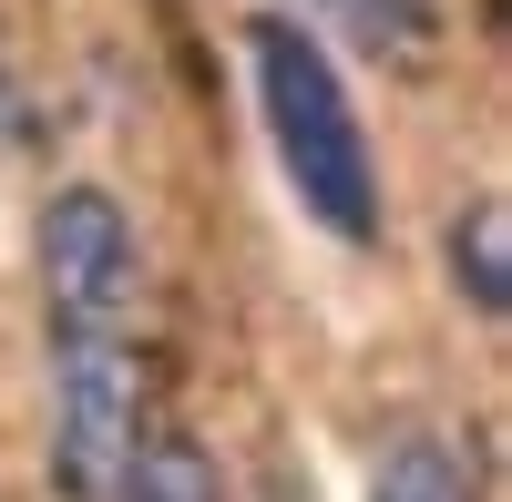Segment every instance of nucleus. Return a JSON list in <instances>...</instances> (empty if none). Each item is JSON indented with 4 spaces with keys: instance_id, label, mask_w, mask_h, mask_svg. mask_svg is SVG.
Listing matches in <instances>:
<instances>
[{
    "instance_id": "4",
    "label": "nucleus",
    "mask_w": 512,
    "mask_h": 502,
    "mask_svg": "<svg viewBox=\"0 0 512 502\" xmlns=\"http://www.w3.org/2000/svg\"><path fill=\"white\" fill-rule=\"evenodd\" d=\"M103 502H226V472H216V451L185 441V431H154L123 451V472Z\"/></svg>"
},
{
    "instance_id": "7",
    "label": "nucleus",
    "mask_w": 512,
    "mask_h": 502,
    "mask_svg": "<svg viewBox=\"0 0 512 502\" xmlns=\"http://www.w3.org/2000/svg\"><path fill=\"white\" fill-rule=\"evenodd\" d=\"M318 11H338V21H349L359 41H369V52H390V41H410V0H318Z\"/></svg>"
},
{
    "instance_id": "1",
    "label": "nucleus",
    "mask_w": 512,
    "mask_h": 502,
    "mask_svg": "<svg viewBox=\"0 0 512 502\" xmlns=\"http://www.w3.org/2000/svg\"><path fill=\"white\" fill-rule=\"evenodd\" d=\"M246 62H256V103H267V134H277V164H287L297 205L328 236L369 246L379 236V164H369V134L349 113L338 62L318 52V31L287 21V11H256L246 21Z\"/></svg>"
},
{
    "instance_id": "6",
    "label": "nucleus",
    "mask_w": 512,
    "mask_h": 502,
    "mask_svg": "<svg viewBox=\"0 0 512 502\" xmlns=\"http://www.w3.org/2000/svg\"><path fill=\"white\" fill-rule=\"evenodd\" d=\"M369 502H482L472 472H461V451L431 441V431H410L379 451V472H369Z\"/></svg>"
},
{
    "instance_id": "3",
    "label": "nucleus",
    "mask_w": 512,
    "mask_h": 502,
    "mask_svg": "<svg viewBox=\"0 0 512 502\" xmlns=\"http://www.w3.org/2000/svg\"><path fill=\"white\" fill-rule=\"evenodd\" d=\"M134 216L103 185H62L41 205V318H134Z\"/></svg>"
},
{
    "instance_id": "2",
    "label": "nucleus",
    "mask_w": 512,
    "mask_h": 502,
    "mask_svg": "<svg viewBox=\"0 0 512 502\" xmlns=\"http://www.w3.org/2000/svg\"><path fill=\"white\" fill-rule=\"evenodd\" d=\"M134 318H52V482L62 502H103L134 451Z\"/></svg>"
},
{
    "instance_id": "5",
    "label": "nucleus",
    "mask_w": 512,
    "mask_h": 502,
    "mask_svg": "<svg viewBox=\"0 0 512 502\" xmlns=\"http://www.w3.org/2000/svg\"><path fill=\"white\" fill-rule=\"evenodd\" d=\"M451 277H461V298L482 318L512 308V205L502 195H482L472 216H451Z\"/></svg>"
}]
</instances>
